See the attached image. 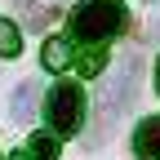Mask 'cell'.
Wrapping results in <instances>:
<instances>
[{"label": "cell", "mask_w": 160, "mask_h": 160, "mask_svg": "<svg viewBox=\"0 0 160 160\" xmlns=\"http://www.w3.org/2000/svg\"><path fill=\"white\" fill-rule=\"evenodd\" d=\"M45 111H49L53 133H80V125H85V93H80V85L58 80L49 102H45Z\"/></svg>", "instance_id": "obj_2"}, {"label": "cell", "mask_w": 160, "mask_h": 160, "mask_svg": "<svg viewBox=\"0 0 160 160\" xmlns=\"http://www.w3.org/2000/svg\"><path fill=\"white\" fill-rule=\"evenodd\" d=\"M0 53H5V58H18V53H22V31H18L9 18H0Z\"/></svg>", "instance_id": "obj_7"}, {"label": "cell", "mask_w": 160, "mask_h": 160, "mask_svg": "<svg viewBox=\"0 0 160 160\" xmlns=\"http://www.w3.org/2000/svg\"><path fill=\"white\" fill-rule=\"evenodd\" d=\"M129 27V13L120 0H80V5L71 9V31L80 40H111Z\"/></svg>", "instance_id": "obj_1"}, {"label": "cell", "mask_w": 160, "mask_h": 160, "mask_svg": "<svg viewBox=\"0 0 160 160\" xmlns=\"http://www.w3.org/2000/svg\"><path fill=\"white\" fill-rule=\"evenodd\" d=\"M138 80H142V58L129 53L120 62V85H107V111H125L138 93Z\"/></svg>", "instance_id": "obj_3"}, {"label": "cell", "mask_w": 160, "mask_h": 160, "mask_svg": "<svg viewBox=\"0 0 160 160\" xmlns=\"http://www.w3.org/2000/svg\"><path fill=\"white\" fill-rule=\"evenodd\" d=\"M31 156H36V160H58V138L45 133V129L31 133Z\"/></svg>", "instance_id": "obj_8"}, {"label": "cell", "mask_w": 160, "mask_h": 160, "mask_svg": "<svg viewBox=\"0 0 160 160\" xmlns=\"http://www.w3.org/2000/svg\"><path fill=\"white\" fill-rule=\"evenodd\" d=\"M156 93H160V62H156Z\"/></svg>", "instance_id": "obj_11"}, {"label": "cell", "mask_w": 160, "mask_h": 160, "mask_svg": "<svg viewBox=\"0 0 160 160\" xmlns=\"http://www.w3.org/2000/svg\"><path fill=\"white\" fill-rule=\"evenodd\" d=\"M40 62H45L49 71L71 67V40H45V49H40Z\"/></svg>", "instance_id": "obj_6"}, {"label": "cell", "mask_w": 160, "mask_h": 160, "mask_svg": "<svg viewBox=\"0 0 160 160\" xmlns=\"http://www.w3.org/2000/svg\"><path fill=\"white\" fill-rule=\"evenodd\" d=\"M133 151H138V160H160V116H151V120L138 125V133H133Z\"/></svg>", "instance_id": "obj_4"}, {"label": "cell", "mask_w": 160, "mask_h": 160, "mask_svg": "<svg viewBox=\"0 0 160 160\" xmlns=\"http://www.w3.org/2000/svg\"><path fill=\"white\" fill-rule=\"evenodd\" d=\"M147 5H151V0H147Z\"/></svg>", "instance_id": "obj_13"}, {"label": "cell", "mask_w": 160, "mask_h": 160, "mask_svg": "<svg viewBox=\"0 0 160 160\" xmlns=\"http://www.w3.org/2000/svg\"><path fill=\"white\" fill-rule=\"evenodd\" d=\"M22 18H27L31 27H45V22H49V9H40V5H31V0H22Z\"/></svg>", "instance_id": "obj_10"}, {"label": "cell", "mask_w": 160, "mask_h": 160, "mask_svg": "<svg viewBox=\"0 0 160 160\" xmlns=\"http://www.w3.org/2000/svg\"><path fill=\"white\" fill-rule=\"evenodd\" d=\"M36 98H40V80H22L18 85V93H13V120H27L36 116Z\"/></svg>", "instance_id": "obj_5"}, {"label": "cell", "mask_w": 160, "mask_h": 160, "mask_svg": "<svg viewBox=\"0 0 160 160\" xmlns=\"http://www.w3.org/2000/svg\"><path fill=\"white\" fill-rule=\"evenodd\" d=\"M102 62H107V58H102V49H85V53H80V76H98V71H102Z\"/></svg>", "instance_id": "obj_9"}, {"label": "cell", "mask_w": 160, "mask_h": 160, "mask_svg": "<svg viewBox=\"0 0 160 160\" xmlns=\"http://www.w3.org/2000/svg\"><path fill=\"white\" fill-rule=\"evenodd\" d=\"M13 160H27V156H13Z\"/></svg>", "instance_id": "obj_12"}]
</instances>
